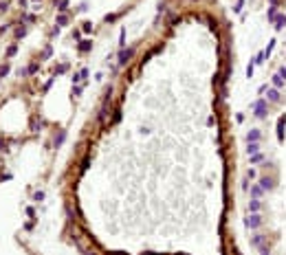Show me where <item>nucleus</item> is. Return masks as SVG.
Returning a JSON list of instances; mask_svg holds the SVG:
<instances>
[{
    "mask_svg": "<svg viewBox=\"0 0 286 255\" xmlns=\"http://www.w3.org/2000/svg\"><path fill=\"white\" fill-rule=\"evenodd\" d=\"M266 110H268V103H266L264 99H257V101L253 103V114H255V117H260V119L266 117Z\"/></svg>",
    "mask_w": 286,
    "mask_h": 255,
    "instance_id": "1",
    "label": "nucleus"
},
{
    "mask_svg": "<svg viewBox=\"0 0 286 255\" xmlns=\"http://www.w3.org/2000/svg\"><path fill=\"white\" fill-rule=\"evenodd\" d=\"M247 224L251 226V229H257V226L262 224V218L257 216V213H251V218H247Z\"/></svg>",
    "mask_w": 286,
    "mask_h": 255,
    "instance_id": "2",
    "label": "nucleus"
},
{
    "mask_svg": "<svg viewBox=\"0 0 286 255\" xmlns=\"http://www.w3.org/2000/svg\"><path fill=\"white\" fill-rule=\"evenodd\" d=\"M134 55V48H128V51H121V55H119V66H123L130 57Z\"/></svg>",
    "mask_w": 286,
    "mask_h": 255,
    "instance_id": "3",
    "label": "nucleus"
},
{
    "mask_svg": "<svg viewBox=\"0 0 286 255\" xmlns=\"http://www.w3.org/2000/svg\"><path fill=\"white\" fill-rule=\"evenodd\" d=\"M260 185H262V189H273V187H275L273 178H268V176H262L260 178Z\"/></svg>",
    "mask_w": 286,
    "mask_h": 255,
    "instance_id": "4",
    "label": "nucleus"
},
{
    "mask_svg": "<svg viewBox=\"0 0 286 255\" xmlns=\"http://www.w3.org/2000/svg\"><path fill=\"white\" fill-rule=\"evenodd\" d=\"M266 95H268V99H271V101H275V103L282 99V95H280V90H277V88H268Z\"/></svg>",
    "mask_w": 286,
    "mask_h": 255,
    "instance_id": "5",
    "label": "nucleus"
},
{
    "mask_svg": "<svg viewBox=\"0 0 286 255\" xmlns=\"http://www.w3.org/2000/svg\"><path fill=\"white\" fill-rule=\"evenodd\" d=\"M260 209H262V203H260V200H257V198H251V203H249V211L257 213Z\"/></svg>",
    "mask_w": 286,
    "mask_h": 255,
    "instance_id": "6",
    "label": "nucleus"
},
{
    "mask_svg": "<svg viewBox=\"0 0 286 255\" xmlns=\"http://www.w3.org/2000/svg\"><path fill=\"white\" fill-rule=\"evenodd\" d=\"M251 242L255 244V246H264V242H266V235L264 233H257V235H253V240Z\"/></svg>",
    "mask_w": 286,
    "mask_h": 255,
    "instance_id": "7",
    "label": "nucleus"
},
{
    "mask_svg": "<svg viewBox=\"0 0 286 255\" xmlns=\"http://www.w3.org/2000/svg\"><path fill=\"white\" fill-rule=\"evenodd\" d=\"M264 194V189H262V185H253L251 187V198H257L260 200V196Z\"/></svg>",
    "mask_w": 286,
    "mask_h": 255,
    "instance_id": "8",
    "label": "nucleus"
},
{
    "mask_svg": "<svg viewBox=\"0 0 286 255\" xmlns=\"http://www.w3.org/2000/svg\"><path fill=\"white\" fill-rule=\"evenodd\" d=\"M247 152H249V154H257V152H260V143H257V141H249Z\"/></svg>",
    "mask_w": 286,
    "mask_h": 255,
    "instance_id": "9",
    "label": "nucleus"
},
{
    "mask_svg": "<svg viewBox=\"0 0 286 255\" xmlns=\"http://www.w3.org/2000/svg\"><path fill=\"white\" fill-rule=\"evenodd\" d=\"M284 82H286V79H284V77H282L280 73H277V75H273V86H275L277 90H280V88L284 86Z\"/></svg>",
    "mask_w": 286,
    "mask_h": 255,
    "instance_id": "10",
    "label": "nucleus"
},
{
    "mask_svg": "<svg viewBox=\"0 0 286 255\" xmlns=\"http://www.w3.org/2000/svg\"><path fill=\"white\" fill-rule=\"evenodd\" d=\"M284 121H286V117L282 114V117H280V123H277V137H280V141L284 139V132H282V130H284Z\"/></svg>",
    "mask_w": 286,
    "mask_h": 255,
    "instance_id": "11",
    "label": "nucleus"
},
{
    "mask_svg": "<svg viewBox=\"0 0 286 255\" xmlns=\"http://www.w3.org/2000/svg\"><path fill=\"white\" fill-rule=\"evenodd\" d=\"M260 137H262V134H260V130H251V132L247 134V141H257Z\"/></svg>",
    "mask_w": 286,
    "mask_h": 255,
    "instance_id": "12",
    "label": "nucleus"
},
{
    "mask_svg": "<svg viewBox=\"0 0 286 255\" xmlns=\"http://www.w3.org/2000/svg\"><path fill=\"white\" fill-rule=\"evenodd\" d=\"M286 24V16H275V29H282Z\"/></svg>",
    "mask_w": 286,
    "mask_h": 255,
    "instance_id": "13",
    "label": "nucleus"
},
{
    "mask_svg": "<svg viewBox=\"0 0 286 255\" xmlns=\"http://www.w3.org/2000/svg\"><path fill=\"white\" fill-rule=\"evenodd\" d=\"M262 158H264V156H262L260 152H257V154H251V163L257 165V163H262Z\"/></svg>",
    "mask_w": 286,
    "mask_h": 255,
    "instance_id": "14",
    "label": "nucleus"
},
{
    "mask_svg": "<svg viewBox=\"0 0 286 255\" xmlns=\"http://www.w3.org/2000/svg\"><path fill=\"white\" fill-rule=\"evenodd\" d=\"M40 126H42V121H37V117H33V119H31V130H35V132H37V130H40Z\"/></svg>",
    "mask_w": 286,
    "mask_h": 255,
    "instance_id": "15",
    "label": "nucleus"
},
{
    "mask_svg": "<svg viewBox=\"0 0 286 255\" xmlns=\"http://www.w3.org/2000/svg\"><path fill=\"white\" fill-rule=\"evenodd\" d=\"M273 48H275V40H271L268 46H266V51H264V55H271V53H273Z\"/></svg>",
    "mask_w": 286,
    "mask_h": 255,
    "instance_id": "16",
    "label": "nucleus"
},
{
    "mask_svg": "<svg viewBox=\"0 0 286 255\" xmlns=\"http://www.w3.org/2000/svg\"><path fill=\"white\" fill-rule=\"evenodd\" d=\"M66 7H69V0H60V2H57V9L60 11H66Z\"/></svg>",
    "mask_w": 286,
    "mask_h": 255,
    "instance_id": "17",
    "label": "nucleus"
},
{
    "mask_svg": "<svg viewBox=\"0 0 286 255\" xmlns=\"http://www.w3.org/2000/svg\"><path fill=\"white\" fill-rule=\"evenodd\" d=\"M64 137H66V132H64V130H62V132H60V134H57V137H55V145H60V143H62V141H64Z\"/></svg>",
    "mask_w": 286,
    "mask_h": 255,
    "instance_id": "18",
    "label": "nucleus"
},
{
    "mask_svg": "<svg viewBox=\"0 0 286 255\" xmlns=\"http://www.w3.org/2000/svg\"><path fill=\"white\" fill-rule=\"evenodd\" d=\"M90 48V42H88V40H86V42H81L79 44V51H88Z\"/></svg>",
    "mask_w": 286,
    "mask_h": 255,
    "instance_id": "19",
    "label": "nucleus"
},
{
    "mask_svg": "<svg viewBox=\"0 0 286 255\" xmlns=\"http://www.w3.org/2000/svg\"><path fill=\"white\" fill-rule=\"evenodd\" d=\"M253 68H255V64L251 62V64L247 66V77H251V75H253Z\"/></svg>",
    "mask_w": 286,
    "mask_h": 255,
    "instance_id": "20",
    "label": "nucleus"
},
{
    "mask_svg": "<svg viewBox=\"0 0 286 255\" xmlns=\"http://www.w3.org/2000/svg\"><path fill=\"white\" fill-rule=\"evenodd\" d=\"M7 73H9V66H0V79H2Z\"/></svg>",
    "mask_w": 286,
    "mask_h": 255,
    "instance_id": "21",
    "label": "nucleus"
},
{
    "mask_svg": "<svg viewBox=\"0 0 286 255\" xmlns=\"http://www.w3.org/2000/svg\"><path fill=\"white\" fill-rule=\"evenodd\" d=\"M81 29H84V33H90V31H92V24H90V22H86L84 26H81Z\"/></svg>",
    "mask_w": 286,
    "mask_h": 255,
    "instance_id": "22",
    "label": "nucleus"
},
{
    "mask_svg": "<svg viewBox=\"0 0 286 255\" xmlns=\"http://www.w3.org/2000/svg\"><path fill=\"white\" fill-rule=\"evenodd\" d=\"M26 73H37V64H31L29 68H26Z\"/></svg>",
    "mask_w": 286,
    "mask_h": 255,
    "instance_id": "23",
    "label": "nucleus"
},
{
    "mask_svg": "<svg viewBox=\"0 0 286 255\" xmlns=\"http://www.w3.org/2000/svg\"><path fill=\"white\" fill-rule=\"evenodd\" d=\"M57 24L64 26V24H66V16H60V18H57Z\"/></svg>",
    "mask_w": 286,
    "mask_h": 255,
    "instance_id": "24",
    "label": "nucleus"
},
{
    "mask_svg": "<svg viewBox=\"0 0 286 255\" xmlns=\"http://www.w3.org/2000/svg\"><path fill=\"white\" fill-rule=\"evenodd\" d=\"M42 198H44V194H42V191H37V194L33 196V200H42Z\"/></svg>",
    "mask_w": 286,
    "mask_h": 255,
    "instance_id": "25",
    "label": "nucleus"
},
{
    "mask_svg": "<svg viewBox=\"0 0 286 255\" xmlns=\"http://www.w3.org/2000/svg\"><path fill=\"white\" fill-rule=\"evenodd\" d=\"M242 5H244V0H238V5H236V11H242Z\"/></svg>",
    "mask_w": 286,
    "mask_h": 255,
    "instance_id": "26",
    "label": "nucleus"
},
{
    "mask_svg": "<svg viewBox=\"0 0 286 255\" xmlns=\"http://www.w3.org/2000/svg\"><path fill=\"white\" fill-rule=\"evenodd\" d=\"M280 75H282V77H284V79H286V66H284V68H282V71H280Z\"/></svg>",
    "mask_w": 286,
    "mask_h": 255,
    "instance_id": "27",
    "label": "nucleus"
}]
</instances>
